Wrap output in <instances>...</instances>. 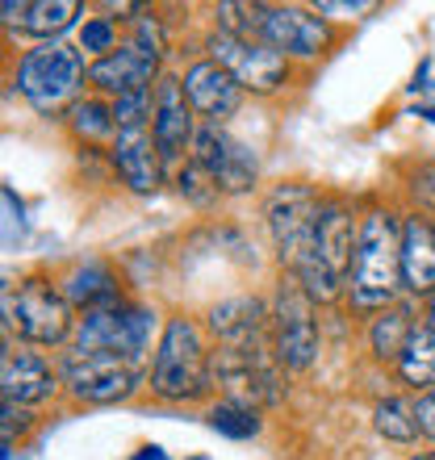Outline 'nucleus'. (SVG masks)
<instances>
[{
    "mask_svg": "<svg viewBox=\"0 0 435 460\" xmlns=\"http://www.w3.org/2000/svg\"><path fill=\"white\" fill-rule=\"evenodd\" d=\"M402 285V226L394 214L377 209L360 222V252L351 268L348 293L356 310H389Z\"/></svg>",
    "mask_w": 435,
    "mask_h": 460,
    "instance_id": "obj_1",
    "label": "nucleus"
},
{
    "mask_svg": "<svg viewBox=\"0 0 435 460\" xmlns=\"http://www.w3.org/2000/svg\"><path fill=\"white\" fill-rule=\"evenodd\" d=\"M209 356L193 318H168L159 335L155 364H151V389L164 402H193L209 389Z\"/></svg>",
    "mask_w": 435,
    "mask_h": 460,
    "instance_id": "obj_2",
    "label": "nucleus"
},
{
    "mask_svg": "<svg viewBox=\"0 0 435 460\" xmlns=\"http://www.w3.org/2000/svg\"><path fill=\"white\" fill-rule=\"evenodd\" d=\"M84 75L88 72H84L80 47H67V42L55 38V42H42V47L30 50V55L17 63V93H22L34 110L55 113L80 93Z\"/></svg>",
    "mask_w": 435,
    "mask_h": 460,
    "instance_id": "obj_3",
    "label": "nucleus"
},
{
    "mask_svg": "<svg viewBox=\"0 0 435 460\" xmlns=\"http://www.w3.org/2000/svg\"><path fill=\"white\" fill-rule=\"evenodd\" d=\"M280 368L285 364L268 356V343L255 348H218L209 356V376L226 389V402L243 406H277L285 385H280Z\"/></svg>",
    "mask_w": 435,
    "mask_h": 460,
    "instance_id": "obj_4",
    "label": "nucleus"
},
{
    "mask_svg": "<svg viewBox=\"0 0 435 460\" xmlns=\"http://www.w3.org/2000/svg\"><path fill=\"white\" fill-rule=\"evenodd\" d=\"M4 331H17L30 343H63L72 335V302L47 280H25L17 297L4 289Z\"/></svg>",
    "mask_w": 435,
    "mask_h": 460,
    "instance_id": "obj_5",
    "label": "nucleus"
},
{
    "mask_svg": "<svg viewBox=\"0 0 435 460\" xmlns=\"http://www.w3.org/2000/svg\"><path fill=\"white\" fill-rule=\"evenodd\" d=\"M155 314L143 305H105V310H88L75 327V351H113L126 360H143L146 343H151Z\"/></svg>",
    "mask_w": 435,
    "mask_h": 460,
    "instance_id": "obj_6",
    "label": "nucleus"
},
{
    "mask_svg": "<svg viewBox=\"0 0 435 460\" xmlns=\"http://www.w3.org/2000/svg\"><path fill=\"white\" fill-rule=\"evenodd\" d=\"M63 385L80 402H118L138 385V364L113 351H67L59 364Z\"/></svg>",
    "mask_w": 435,
    "mask_h": 460,
    "instance_id": "obj_7",
    "label": "nucleus"
},
{
    "mask_svg": "<svg viewBox=\"0 0 435 460\" xmlns=\"http://www.w3.org/2000/svg\"><path fill=\"white\" fill-rule=\"evenodd\" d=\"M318 214L323 206L315 201V193L306 184H285L272 193L268 201V230H272V243H277L280 264H297L318 239Z\"/></svg>",
    "mask_w": 435,
    "mask_h": 460,
    "instance_id": "obj_8",
    "label": "nucleus"
},
{
    "mask_svg": "<svg viewBox=\"0 0 435 460\" xmlns=\"http://www.w3.org/2000/svg\"><path fill=\"white\" fill-rule=\"evenodd\" d=\"M209 59L218 63V67H226L230 75H235V84L247 88V93H277L280 84H285V55L280 50H272L268 42H243V38H230L222 34V30H214L209 34Z\"/></svg>",
    "mask_w": 435,
    "mask_h": 460,
    "instance_id": "obj_9",
    "label": "nucleus"
},
{
    "mask_svg": "<svg viewBox=\"0 0 435 460\" xmlns=\"http://www.w3.org/2000/svg\"><path fill=\"white\" fill-rule=\"evenodd\" d=\"M272 327H277V360L285 368H293V373H306L318 356V327H315V302L306 297L297 280L277 289Z\"/></svg>",
    "mask_w": 435,
    "mask_h": 460,
    "instance_id": "obj_10",
    "label": "nucleus"
},
{
    "mask_svg": "<svg viewBox=\"0 0 435 460\" xmlns=\"http://www.w3.org/2000/svg\"><path fill=\"white\" fill-rule=\"evenodd\" d=\"M193 159L214 176L222 193H243L255 184V151L230 138L218 121H201L193 134Z\"/></svg>",
    "mask_w": 435,
    "mask_h": 460,
    "instance_id": "obj_11",
    "label": "nucleus"
},
{
    "mask_svg": "<svg viewBox=\"0 0 435 460\" xmlns=\"http://www.w3.org/2000/svg\"><path fill=\"white\" fill-rule=\"evenodd\" d=\"M151 134H155L159 159L164 164H176L184 151H193V105L184 97V80L176 75H159L155 80V121H151Z\"/></svg>",
    "mask_w": 435,
    "mask_h": 460,
    "instance_id": "obj_12",
    "label": "nucleus"
},
{
    "mask_svg": "<svg viewBox=\"0 0 435 460\" xmlns=\"http://www.w3.org/2000/svg\"><path fill=\"white\" fill-rule=\"evenodd\" d=\"M326 38H331L326 22L315 17L310 9H297V4H272V9H268L264 42L272 50H280V55H302V59H310V55H318V50L326 47Z\"/></svg>",
    "mask_w": 435,
    "mask_h": 460,
    "instance_id": "obj_13",
    "label": "nucleus"
},
{
    "mask_svg": "<svg viewBox=\"0 0 435 460\" xmlns=\"http://www.w3.org/2000/svg\"><path fill=\"white\" fill-rule=\"evenodd\" d=\"M184 97L206 121H222L239 110L243 88L235 84V75L226 67H218L214 59H201L184 72Z\"/></svg>",
    "mask_w": 435,
    "mask_h": 460,
    "instance_id": "obj_14",
    "label": "nucleus"
},
{
    "mask_svg": "<svg viewBox=\"0 0 435 460\" xmlns=\"http://www.w3.org/2000/svg\"><path fill=\"white\" fill-rule=\"evenodd\" d=\"M155 67H159L155 55H146L143 47L126 42V47H118L113 55H105V59L93 63V67H88V80H93L101 93L126 97V93H138V88H151Z\"/></svg>",
    "mask_w": 435,
    "mask_h": 460,
    "instance_id": "obj_15",
    "label": "nucleus"
},
{
    "mask_svg": "<svg viewBox=\"0 0 435 460\" xmlns=\"http://www.w3.org/2000/svg\"><path fill=\"white\" fill-rule=\"evenodd\" d=\"M0 394H4V402H17V406L47 402L55 394V373L34 351H4V360H0Z\"/></svg>",
    "mask_w": 435,
    "mask_h": 460,
    "instance_id": "obj_16",
    "label": "nucleus"
},
{
    "mask_svg": "<svg viewBox=\"0 0 435 460\" xmlns=\"http://www.w3.org/2000/svg\"><path fill=\"white\" fill-rule=\"evenodd\" d=\"M113 164H118V176L130 184L134 193H155L159 172H164V159H159V146H155L151 126H138V130H118V151H113Z\"/></svg>",
    "mask_w": 435,
    "mask_h": 460,
    "instance_id": "obj_17",
    "label": "nucleus"
},
{
    "mask_svg": "<svg viewBox=\"0 0 435 460\" xmlns=\"http://www.w3.org/2000/svg\"><path fill=\"white\" fill-rule=\"evenodd\" d=\"M268 310L255 297H230V302L209 310V331H214L222 348H255L268 335Z\"/></svg>",
    "mask_w": 435,
    "mask_h": 460,
    "instance_id": "obj_18",
    "label": "nucleus"
},
{
    "mask_svg": "<svg viewBox=\"0 0 435 460\" xmlns=\"http://www.w3.org/2000/svg\"><path fill=\"white\" fill-rule=\"evenodd\" d=\"M318 255L326 264L335 268V277L348 285L351 280V268H356V252H360V226L351 222L348 209L339 206H323L318 214V239H315Z\"/></svg>",
    "mask_w": 435,
    "mask_h": 460,
    "instance_id": "obj_19",
    "label": "nucleus"
},
{
    "mask_svg": "<svg viewBox=\"0 0 435 460\" xmlns=\"http://www.w3.org/2000/svg\"><path fill=\"white\" fill-rule=\"evenodd\" d=\"M402 285L411 293H435V226L419 214L402 222Z\"/></svg>",
    "mask_w": 435,
    "mask_h": 460,
    "instance_id": "obj_20",
    "label": "nucleus"
},
{
    "mask_svg": "<svg viewBox=\"0 0 435 460\" xmlns=\"http://www.w3.org/2000/svg\"><path fill=\"white\" fill-rule=\"evenodd\" d=\"M63 297L72 305H80V310H105V305H118L121 293L118 285H113V277H109L105 268L88 264V268H75L72 277L63 280Z\"/></svg>",
    "mask_w": 435,
    "mask_h": 460,
    "instance_id": "obj_21",
    "label": "nucleus"
},
{
    "mask_svg": "<svg viewBox=\"0 0 435 460\" xmlns=\"http://www.w3.org/2000/svg\"><path fill=\"white\" fill-rule=\"evenodd\" d=\"M398 373L406 385H423V389L435 385V331L427 323H419L411 331V343L398 356Z\"/></svg>",
    "mask_w": 435,
    "mask_h": 460,
    "instance_id": "obj_22",
    "label": "nucleus"
},
{
    "mask_svg": "<svg viewBox=\"0 0 435 460\" xmlns=\"http://www.w3.org/2000/svg\"><path fill=\"white\" fill-rule=\"evenodd\" d=\"M411 314L402 310V305H389V310H381V314L373 318V327H368V343H373V351L381 356V360H398L402 351H406V343H411Z\"/></svg>",
    "mask_w": 435,
    "mask_h": 460,
    "instance_id": "obj_23",
    "label": "nucleus"
},
{
    "mask_svg": "<svg viewBox=\"0 0 435 460\" xmlns=\"http://www.w3.org/2000/svg\"><path fill=\"white\" fill-rule=\"evenodd\" d=\"M75 13H80V4H72V0H38V4H30V13H25L22 30L55 42V38L75 22Z\"/></svg>",
    "mask_w": 435,
    "mask_h": 460,
    "instance_id": "obj_24",
    "label": "nucleus"
},
{
    "mask_svg": "<svg viewBox=\"0 0 435 460\" xmlns=\"http://www.w3.org/2000/svg\"><path fill=\"white\" fill-rule=\"evenodd\" d=\"M218 17H222V34L243 38V42H264L268 4H239V0H226V4H218Z\"/></svg>",
    "mask_w": 435,
    "mask_h": 460,
    "instance_id": "obj_25",
    "label": "nucleus"
},
{
    "mask_svg": "<svg viewBox=\"0 0 435 460\" xmlns=\"http://www.w3.org/2000/svg\"><path fill=\"white\" fill-rule=\"evenodd\" d=\"M377 431L394 444H411L414 436H423L419 431V419H414V402H402V398H386L377 406Z\"/></svg>",
    "mask_w": 435,
    "mask_h": 460,
    "instance_id": "obj_26",
    "label": "nucleus"
},
{
    "mask_svg": "<svg viewBox=\"0 0 435 460\" xmlns=\"http://www.w3.org/2000/svg\"><path fill=\"white\" fill-rule=\"evenodd\" d=\"M209 427L226 439H252L255 431H260V419H255V411L243 406V402H218L214 411H209Z\"/></svg>",
    "mask_w": 435,
    "mask_h": 460,
    "instance_id": "obj_27",
    "label": "nucleus"
},
{
    "mask_svg": "<svg viewBox=\"0 0 435 460\" xmlns=\"http://www.w3.org/2000/svg\"><path fill=\"white\" fill-rule=\"evenodd\" d=\"M113 121H118V130L151 126V121H155V93H151V88H138V93L118 97L113 101Z\"/></svg>",
    "mask_w": 435,
    "mask_h": 460,
    "instance_id": "obj_28",
    "label": "nucleus"
},
{
    "mask_svg": "<svg viewBox=\"0 0 435 460\" xmlns=\"http://www.w3.org/2000/svg\"><path fill=\"white\" fill-rule=\"evenodd\" d=\"M72 126L80 138H105L118 121H113V110L109 105H101V101H80L72 110Z\"/></svg>",
    "mask_w": 435,
    "mask_h": 460,
    "instance_id": "obj_29",
    "label": "nucleus"
},
{
    "mask_svg": "<svg viewBox=\"0 0 435 460\" xmlns=\"http://www.w3.org/2000/svg\"><path fill=\"white\" fill-rule=\"evenodd\" d=\"M176 184H181V197H189L193 206H209V201H218V193H222V189L214 184V176H209L197 159H189V164H184L181 176H176Z\"/></svg>",
    "mask_w": 435,
    "mask_h": 460,
    "instance_id": "obj_30",
    "label": "nucleus"
},
{
    "mask_svg": "<svg viewBox=\"0 0 435 460\" xmlns=\"http://www.w3.org/2000/svg\"><path fill=\"white\" fill-rule=\"evenodd\" d=\"M80 50H97L101 59L118 50V25L109 17H88L84 30H80Z\"/></svg>",
    "mask_w": 435,
    "mask_h": 460,
    "instance_id": "obj_31",
    "label": "nucleus"
},
{
    "mask_svg": "<svg viewBox=\"0 0 435 460\" xmlns=\"http://www.w3.org/2000/svg\"><path fill=\"white\" fill-rule=\"evenodd\" d=\"M0 206H4V247H13L25 230V214H22V201H17V193H13L9 184L0 189Z\"/></svg>",
    "mask_w": 435,
    "mask_h": 460,
    "instance_id": "obj_32",
    "label": "nucleus"
},
{
    "mask_svg": "<svg viewBox=\"0 0 435 460\" xmlns=\"http://www.w3.org/2000/svg\"><path fill=\"white\" fill-rule=\"evenodd\" d=\"M134 47H143L146 55H164V34H159V22L155 17H134Z\"/></svg>",
    "mask_w": 435,
    "mask_h": 460,
    "instance_id": "obj_33",
    "label": "nucleus"
},
{
    "mask_svg": "<svg viewBox=\"0 0 435 460\" xmlns=\"http://www.w3.org/2000/svg\"><path fill=\"white\" fill-rule=\"evenodd\" d=\"M414 419H419V431H423L427 439H435V385L419 394V402H414Z\"/></svg>",
    "mask_w": 435,
    "mask_h": 460,
    "instance_id": "obj_34",
    "label": "nucleus"
},
{
    "mask_svg": "<svg viewBox=\"0 0 435 460\" xmlns=\"http://www.w3.org/2000/svg\"><path fill=\"white\" fill-rule=\"evenodd\" d=\"M13 431H25V411L17 402H4V448H13Z\"/></svg>",
    "mask_w": 435,
    "mask_h": 460,
    "instance_id": "obj_35",
    "label": "nucleus"
},
{
    "mask_svg": "<svg viewBox=\"0 0 435 460\" xmlns=\"http://www.w3.org/2000/svg\"><path fill=\"white\" fill-rule=\"evenodd\" d=\"M368 4L364 0H356V4H318V13H364Z\"/></svg>",
    "mask_w": 435,
    "mask_h": 460,
    "instance_id": "obj_36",
    "label": "nucleus"
},
{
    "mask_svg": "<svg viewBox=\"0 0 435 460\" xmlns=\"http://www.w3.org/2000/svg\"><path fill=\"white\" fill-rule=\"evenodd\" d=\"M419 193H423L427 201H435V168H431V172H427V176H423V189H419Z\"/></svg>",
    "mask_w": 435,
    "mask_h": 460,
    "instance_id": "obj_37",
    "label": "nucleus"
},
{
    "mask_svg": "<svg viewBox=\"0 0 435 460\" xmlns=\"http://www.w3.org/2000/svg\"><path fill=\"white\" fill-rule=\"evenodd\" d=\"M427 327L435 331V293H431V297H427Z\"/></svg>",
    "mask_w": 435,
    "mask_h": 460,
    "instance_id": "obj_38",
    "label": "nucleus"
},
{
    "mask_svg": "<svg viewBox=\"0 0 435 460\" xmlns=\"http://www.w3.org/2000/svg\"><path fill=\"white\" fill-rule=\"evenodd\" d=\"M411 460H431V456H411Z\"/></svg>",
    "mask_w": 435,
    "mask_h": 460,
    "instance_id": "obj_39",
    "label": "nucleus"
},
{
    "mask_svg": "<svg viewBox=\"0 0 435 460\" xmlns=\"http://www.w3.org/2000/svg\"><path fill=\"white\" fill-rule=\"evenodd\" d=\"M431 460H435V452H431Z\"/></svg>",
    "mask_w": 435,
    "mask_h": 460,
    "instance_id": "obj_40",
    "label": "nucleus"
},
{
    "mask_svg": "<svg viewBox=\"0 0 435 460\" xmlns=\"http://www.w3.org/2000/svg\"><path fill=\"white\" fill-rule=\"evenodd\" d=\"M431 226H435V222H431Z\"/></svg>",
    "mask_w": 435,
    "mask_h": 460,
    "instance_id": "obj_41",
    "label": "nucleus"
}]
</instances>
